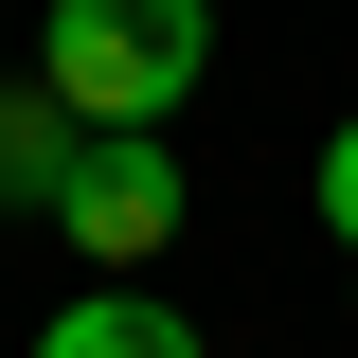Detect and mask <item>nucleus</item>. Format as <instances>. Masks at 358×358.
Instances as JSON below:
<instances>
[{
  "instance_id": "2",
  "label": "nucleus",
  "mask_w": 358,
  "mask_h": 358,
  "mask_svg": "<svg viewBox=\"0 0 358 358\" xmlns=\"http://www.w3.org/2000/svg\"><path fill=\"white\" fill-rule=\"evenodd\" d=\"M54 233H72L90 268L179 251V143H162V126H90V143H72V179H54Z\"/></svg>"
},
{
  "instance_id": "3",
  "label": "nucleus",
  "mask_w": 358,
  "mask_h": 358,
  "mask_svg": "<svg viewBox=\"0 0 358 358\" xmlns=\"http://www.w3.org/2000/svg\"><path fill=\"white\" fill-rule=\"evenodd\" d=\"M36 358H197V322L143 305V287H72V305L36 322Z\"/></svg>"
},
{
  "instance_id": "4",
  "label": "nucleus",
  "mask_w": 358,
  "mask_h": 358,
  "mask_svg": "<svg viewBox=\"0 0 358 358\" xmlns=\"http://www.w3.org/2000/svg\"><path fill=\"white\" fill-rule=\"evenodd\" d=\"M72 108H54V90H36V108H0V197H18V215H54V179H72Z\"/></svg>"
},
{
  "instance_id": "1",
  "label": "nucleus",
  "mask_w": 358,
  "mask_h": 358,
  "mask_svg": "<svg viewBox=\"0 0 358 358\" xmlns=\"http://www.w3.org/2000/svg\"><path fill=\"white\" fill-rule=\"evenodd\" d=\"M197 72H215V0H54L36 18V90L72 126H179Z\"/></svg>"
},
{
  "instance_id": "5",
  "label": "nucleus",
  "mask_w": 358,
  "mask_h": 358,
  "mask_svg": "<svg viewBox=\"0 0 358 358\" xmlns=\"http://www.w3.org/2000/svg\"><path fill=\"white\" fill-rule=\"evenodd\" d=\"M322 233L358 251V126H322Z\"/></svg>"
}]
</instances>
